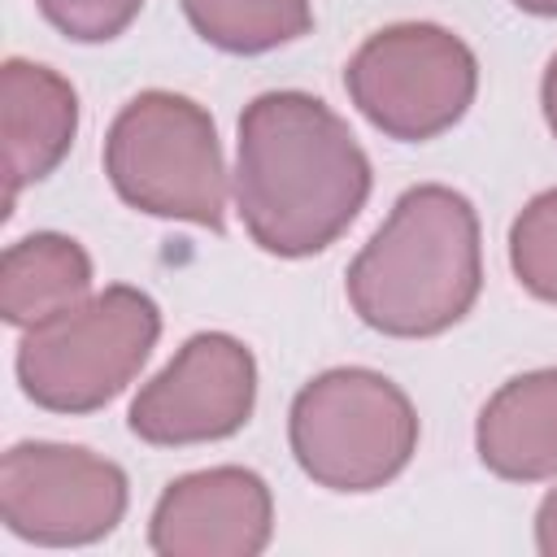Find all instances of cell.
Wrapping results in <instances>:
<instances>
[{
	"label": "cell",
	"mask_w": 557,
	"mask_h": 557,
	"mask_svg": "<svg viewBox=\"0 0 557 557\" xmlns=\"http://www.w3.org/2000/svg\"><path fill=\"white\" fill-rule=\"evenodd\" d=\"M509 261L527 292L557 305V187L518 213L509 231Z\"/></svg>",
	"instance_id": "cell-14"
},
{
	"label": "cell",
	"mask_w": 557,
	"mask_h": 557,
	"mask_svg": "<svg viewBox=\"0 0 557 557\" xmlns=\"http://www.w3.org/2000/svg\"><path fill=\"white\" fill-rule=\"evenodd\" d=\"M200 39L226 52H265L309 30V0H183Z\"/></svg>",
	"instance_id": "cell-13"
},
{
	"label": "cell",
	"mask_w": 557,
	"mask_h": 557,
	"mask_svg": "<svg viewBox=\"0 0 557 557\" xmlns=\"http://www.w3.org/2000/svg\"><path fill=\"white\" fill-rule=\"evenodd\" d=\"M0 126H4V213L13 196L52 174L70 152L78 126L74 87L48 65L9 61L0 70Z\"/></svg>",
	"instance_id": "cell-10"
},
{
	"label": "cell",
	"mask_w": 557,
	"mask_h": 557,
	"mask_svg": "<svg viewBox=\"0 0 557 557\" xmlns=\"http://www.w3.org/2000/svg\"><path fill=\"white\" fill-rule=\"evenodd\" d=\"M544 117H548V126H553V135H557V57H553L548 70H544Z\"/></svg>",
	"instance_id": "cell-17"
},
{
	"label": "cell",
	"mask_w": 557,
	"mask_h": 557,
	"mask_svg": "<svg viewBox=\"0 0 557 557\" xmlns=\"http://www.w3.org/2000/svg\"><path fill=\"white\" fill-rule=\"evenodd\" d=\"M513 4L527 13H540V17H557V0H513Z\"/></svg>",
	"instance_id": "cell-18"
},
{
	"label": "cell",
	"mask_w": 557,
	"mask_h": 557,
	"mask_svg": "<svg viewBox=\"0 0 557 557\" xmlns=\"http://www.w3.org/2000/svg\"><path fill=\"white\" fill-rule=\"evenodd\" d=\"M418 448L409 396L374 370H326L292 405V453L300 470L335 492L383 487Z\"/></svg>",
	"instance_id": "cell-4"
},
{
	"label": "cell",
	"mask_w": 557,
	"mask_h": 557,
	"mask_svg": "<svg viewBox=\"0 0 557 557\" xmlns=\"http://www.w3.org/2000/svg\"><path fill=\"white\" fill-rule=\"evenodd\" d=\"M161 313L135 287H109L26 331L17 379L26 396L57 413H87L113 400L157 344Z\"/></svg>",
	"instance_id": "cell-5"
},
{
	"label": "cell",
	"mask_w": 557,
	"mask_h": 557,
	"mask_svg": "<svg viewBox=\"0 0 557 557\" xmlns=\"http://www.w3.org/2000/svg\"><path fill=\"white\" fill-rule=\"evenodd\" d=\"M479 218L453 187H409L348 265V300L383 335H435L479 296Z\"/></svg>",
	"instance_id": "cell-2"
},
{
	"label": "cell",
	"mask_w": 557,
	"mask_h": 557,
	"mask_svg": "<svg viewBox=\"0 0 557 557\" xmlns=\"http://www.w3.org/2000/svg\"><path fill=\"white\" fill-rule=\"evenodd\" d=\"M91 283L87 252L65 235H30L4 252L0 309L13 326H39L65 309H78Z\"/></svg>",
	"instance_id": "cell-12"
},
{
	"label": "cell",
	"mask_w": 557,
	"mask_h": 557,
	"mask_svg": "<svg viewBox=\"0 0 557 557\" xmlns=\"http://www.w3.org/2000/svg\"><path fill=\"white\" fill-rule=\"evenodd\" d=\"M366 196L370 161L322 100L265 91L244 109L235 205L265 252H322L352 226Z\"/></svg>",
	"instance_id": "cell-1"
},
{
	"label": "cell",
	"mask_w": 557,
	"mask_h": 557,
	"mask_svg": "<svg viewBox=\"0 0 557 557\" xmlns=\"http://www.w3.org/2000/svg\"><path fill=\"white\" fill-rule=\"evenodd\" d=\"M357 109L392 139H435L474 100V57L444 26L405 22L370 35L344 70Z\"/></svg>",
	"instance_id": "cell-6"
},
{
	"label": "cell",
	"mask_w": 557,
	"mask_h": 557,
	"mask_svg": "<svg viewBox=\"0 0 557 557\" xmlns=\"http://www.w3.org/2000/svg\"><path fill=\"white\" fill-rule=\"evenodd\" d=\"M252 396V352L231 335H191L183 352L135 396L131 431L148 444L222 440L248 422Z\"/></svg>",
	"instance_id": "cell-8"
},
{
	"label": "cell",
	"mask_w": 557,
	"mask_h": 557,
	"mask_svg": "<svg viewBox=\"0 0 557 557\" xmlns=\"http://www.w3.org/2000/svg\"><path fill=\"white\" fill-rule=\"evenodd\" d=\"M270 540V492L252 470L218 466L165 487L152 548L165 557H252Z\"/></svg>",
	"instance_id": "cell-9"
},
{
	"label": "cell",
	"mask_w": 557,
	"mask_h": 557,
	"mask_svg": "<svg viewBox=\"0 0 557 557\" xmlns=\"http://www.w3.org/2000/svg\"><path fill=\"white\" fill-rule=\"evenodd\" d=\"M139 4L144 0H39L44 17L78 44H100L122 35L135 22Z\"/></svg>",
	"instance_id": "cell-15"
},
{
	"label": "cell",
	"mask_w": 557,
	"mask_h": 557,
	"mask_svg": "<svg viewBox=\"0 0 557 557\" xmlns=\"http://www.w3.org/2000/svg\"><path fill=\"white\" fill-rule=\"evenodd\" d=\"M104 170L126 205L222 231L226 170L213 122L196 100L174 91L135 96L109 126Z\"/></svg>",
	"instance_id": "cell-3"
},
{
	"label": "cell",
	"mask_w": 557,
	"mask_h": 557,
	"mask_svg": "<svg viewBox=\"0 0 557 557\" xmlns=\"http://www.w3.org/2000/svg\"><path fill=\"white\" fill-rule=\"evenodd\" d=\"M479 457L500 479L557 474V370L509 379L479 413Z\"/></svg>",
	"instance_id": "cell-11"
},
{
	"label": "cell",
	"mask_w": 557,
	"mask_h": 557,
	"mask_svg": "<svg viewBox=\"0 0 557 557\" xmlns=\"http://www.w3.org/2000/svg\"><path fill=\"white\" fill-rule=\"evenodd\" d=\"M126 474L65 444H17L0 461V518L35 544H87L117 527Z\"/></svg>",
	"instance_id": "cell-7"
},
{
	"label": "cell",
	"mask_w": 557,
	"mask_h": 557,
	"mask_svg": "<svg viewBox=\"0 0 557 557\" xmlns=\"http://www.w3.org/2000/svg\"><path fill=\"white\" fill-rule=\"evenodd\" d=\"M535 540H540V553H544V557H557V492H548L544 505H540Z\"/></svg>",
	"instance_id": "cell-16"
}]
</instances>
